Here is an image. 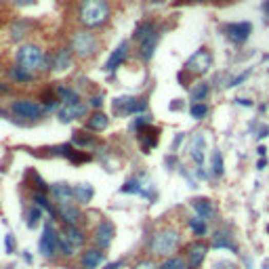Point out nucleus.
Segmentation results:
<instances>
[{"label": "nucleus", "mask_w": 269, "mask_h": 269, "mask_svg": "<svg viewBox=\"0 0 269 269\" xmlns=\"http://www.w3.org/2000/svg\"><path fill=\"white\" fill-rule=\"evenodd\" d=\"M109 17L107 0H84L80 7V24L86 28H99Z\"/></svg>", "instance_id": "1"}, {"label": "nucleus", "mask_w": 269, "mask_h": 269, "mask_svg": "<svg viewBox=\"0 0 269 269\" xmlns=\"http://www.w3.org/2000/svg\"><path fill=\"white\" fill-rule=\"evenodd\" d=\"M179 242H181V236L175 227H166V229H160L151 238V253L158 255V257H168L172 255L177 248H179Z\"/></svg>", "instance_id": "2"}, {"label": "nucleus", "mask_w": 269, "mask_h": 269, "mask_svg": "<svg viewBox=\"0 0 269 269\" xmlns=\"http://www.w3.org/2000/svg\"><path fill=\"white\" fill-rule=\"evenodd\" d=\"M17 65L24 67L26 72L34 74L36 70L44 65V53L36 47V44H24L19 51H17Z\"/></svg>", "instance_id": "3"}, {"label": "nucleus", "mask_w": 269, "mask_h": 269, "mask_svg": "<svg viewBox=\"0 0 269 269\" xmlns=\"http://www.w3.org/2000/svg\"><path fill=\"white\" fill-rule=\"evenodd\" d=\"M210 67H213V55L206 49L196 51L185 63V70L194 76H204L206 72H210Z\"/></svg>", "instance_id": "4"}, {"label": "nucleus", "mask_w": 269, "mask_h": 269, "mask_svg": "<svg viewBox=\"0 0 269 269\" xmlns=\"http://www.w3.org/2000/svg\"><path fill=\"white\" fill-rule=\"evenodd\" d=\"M223 34H225L227 40H232L234 44H244L253 34V24L251 21H236V24H227V26H223Z\"/></svg>", "instance_id": "5"}, {"label": "nucleus", "mask_w": 269, "mask_h": 269, "mask_svg": "<svg viewBox=\"0 0 269 269\" xmlns=\"http://www.w3.org/2000/svg\"><path fill=\"white\" fill-rule=\"evenodd\" d=\"M72 49L76 51L78 57H91V55H95V51H97V38H95L91 32H78V34L74 36Z\"/></svg>", "instance_id": "6"}, {"label": "nucleus", "mask_w": 269, "mask_h": 269, "mask_svg": "<svg viewBox=\"0 0 269 269\" xmlns=\"http://www.w3.org/2000/svg\"><path fill=\"white\" fill-rule=\"evenodd\" d=\"M59 251V234L53 229L51 223H47L42 229V236H40V253L42 257H55V253Z\"/></svg>", "instance_id": "7"}, {"label": "nucleus", "mask_w": 269, "mask_h": 269, "mask_svg": "<svg viewBox=\"0 0 269 269\" xmlns=\"http://www.w3.org/2000/svg\"><path fill=\"white\" fill-rule=\"evenodd\" d=\"M208 251H210V246H208L206 242H200V240H198V242H191V244L187 246V251H185L187 267H189V269H198L202 263H204Z\"/></svg>", "instance_id": "8"}, {"label": "nucleus", "mask_w": 269, "mask_h": 269, "mask_svg": "<svg viewBox=\"0 0 269 269\" xmlns=\"http://www.w3.org/2000/svg\"><path fill=\"white\" fill-rule=\"evenodd\" d=\"M13 111L19 116V118H28V120H36L44 114V107L36 101H30V99H19L13 103Z\"/></svg>", "instance_id": "9"}, {"label": "nucleus", "mask_w": 269, "mask_h": 269, "mask_svg": "<svg viewBox=\"0 0 269 269\" xmlns=\"http://www.w3.org/2000/svg\"><path fill=\"white\" fill-rule=\"evenodd\" d=\"M147 109V101L143 99H134V97H120L114 101V111L122 116H128V114H141V111Z\"/></svg>", "instance_id": "10"}, {"label": "nucleus", "mask_w": 269, "mask_h": 269, "mask_svg": "<svg viewBox=\"0 0 269 269\" xmlns=\"http://www.w3.org/2000/svg\"><path fill=\"white\" fill-rule=\"evenodd\" d=\"M210 246L213 248H217V251H229V253H234V255H238V244H236V240H234V236L227 232V229H217L215 234H213V240H210Z\"/></svg>", "instance_id": "11"}, {"label": "nucleus", "mask_w": 269, "mask_h": 269, "mask_svg": "<svg viewBox=\"0 0 269 269\" xmlns=\"http://www.w3.org/2000/svg\"><path fill=\"white\" fill-rule=\"evenodd\" d=\"M206 139L202 132H196L191 141H189V158L196 162V166H202L204 164V158H206Z\"/></svg>", "instance_id": "12"}, {"label": "nucleus", "mask_w": 269, "mask_h": 269, "mask_svg": "<svg viewBox=\"0 0 269 269\" xmlns=\"http://www.w3.org/2000/svg\"><path fill=\"white\" fill-rule=\"evenodd\" d=\"M86 109H88V103H84V101L63 105V107L59 109V120H61V122H70V120H74V118L84 116Z\"/></svg>", "instance_id": "13"}, {"label": "nucleus", "mask_w": 269, "mask_h": 269, "mask_svg": "<svg viewBox=\"0 0 269 269\" xmlns=\"http://www.w3.org/2000/svg\"><path fill=\"white\" fill-rule=\"evenodd\" d=\"M51 194H53V198H55V202H57L59 206L72 204V200H74V187L67 185V183H55V185H51Z\"/></svg>", "instance_id": "14"}, {"label": "nucleus", "mask_w": 269, "mask_h": 269, "mask_svg": "<svg viewBox=\"0 0 269 269\" xmlns=\"http://www.w3.org/2000/svg\"><path fill=\"white\" fill-rule=\"evenodd\" d=\"M114 236H116L114 225H111L109 221H101L99 227H97V232H95V242L101 246V248H107V246L114 242Z\"/></svg>", "instance_id": "15"}, {"label": "nucleus", "mask_w": 269, "mask_h": 269, "mask_svg": "<svg viewBox=\"0 0 269 269\" xmlns=\"http://www.w3.org/2000/svg\"><path fill=\"white\" fill-rule=\"evenodd\" d=\"M191 208H194V213L200 219H204L206 223L213 221V217H215V206H213V202L208 198H194L191 200Z\"/></svg>", "instance_id": "16"}, {"label": "nucleus", "mask_w": 269, "mask_h": 269, "mask_svg": "<svg viewBox=\"0 0 269 269\" xmlns=\"http://www.w3.org/2000/svg\"><path fill=\"white\" fill-rule=\"evenodd\" d=\"M126 49H128V42H120V47L114 49V53H111V57H109L107 63H105V70H107L109 74L116 72L118 67L122 65V61H124V57H126Z\"/></svg>", "instance_id": "17"}, {"label": "nucleus", "mask_w": 269, "mask_h": 269, "mask_svg": "<svg viewBox=\"0 0 269 269\" xmlns=\"http://www.w3.org/2000/svg\"><path fill=\"white\" fill-rule=\"evenodd\" d=\"M82 267L84 269H97L101 263H103V253L101 251H97V248H91V251H86L84 255H82Z\"/></svg>", "instance_id": "18"}, {"label": "nucleus", "mask_w": 269, "mask_h": 269, "mask_svg": "<svg viewBox=\"0 0 269 269\" xmlns=\"http://www.w3.org/2000/svg\"><path fill=\"white\" fill-rule=\"evenodd\" d=\"M59 217L61 221L65 223V225H76V223L80 221V210L72 204H67V206H59Z\"/></svg>", "instance_id": "19"}, {"label": "nucleus", "mask_w": 269, "mask_h": 269, "mask_svg": "<svg viewBox=\"0 0 269 269\" xmlns=\"http://www.w3.org/2000/svg\"><path fill=\"white\" fill-rule=\"evenodd\" d=\"M156 44H158V34H151V36H147L143 42H141V49H139V55H141V59L143 61H149L151 59V55H153V51H156Z\"/></svg>", "instance_id": "20"}, {"label": "nucleus", "mask_w": 269, "mask_h": 269, "mask_svg": "<svg viewBox=\"0 0 269 269\" xmlns=\"http://www.w3.org/2000/svg\"><path fill=\"white\" fill-rule=\"evenodd\" d=\"M139 137H141V147H143V151L147 153L156 143H158V130H156V128H143L141 130V134H139Z\"/></svg>", "instance_id": "21"}, {"label": "nucleus", "mask_w": 269, "mask_h": 269, "mask_svg": "<svg viewBox=\"0 0 269 269\" xmlns=\"http://www.w3.org/2000/svg\"><path fill=\"white\" fill-rule=\"evenodd\" d=\"M187 227L191 229V234H194L196 238H204V236H206V232H208L206 221H204V219H200L198 215L187 219Z\"/></svg>", "instance_id": "22"}, {"label": "nucleus", "mask_w": 269, "mask_h": 269, "mask_svg": "<svg viewBox=\"0 0 269 269\" xmlns=\"http://www.w3.org/2000/svg\"><path fill=\"white\" fill-rule=\"evenodd\" d=\"M93 187L88 183H80V185H74V200L80 202V204H86V202L93 200Z\"/></svg>", "instance_id": "23"}, {"label": "nucleus", "mask_w": 269, "mask_h": 269, "mask_svg": "<svg viewBox=\"0 0 269 269\" xmlns=\"http://www.w3.org/2000/svg\"><path fill=\"white\" fill-rule=\"evenodd\" d=\"M57 99L63 103V105H70V103H78V93L70 86H57Z\"/></svg>", "instance_id": "24"}, {"label": "nucleus", "mask_w": 269, "mask_h": 269, "mask_svg": "<svg viewBox=\"0 0 269 269\" xmlns=\"http://www.w3.org/2000/svg\"><path fill=\"white\" fill-rule=\"evenodd\" d=\"M70 61H72L70 49H61V51H57V55L53 57V63H55V70H57V72L67 70V67H70Z\"/></svg>", "instance_id": "25"}, {"label": "nucleus", "mask_w": 269, "mask_h": 269, "mask_svg": "<svg viewBox=\"0 0 269 269\" xmlns=\"http://www.w3.org/2000/svg\"><path fill=\"white\" fill-rule=\"evenodd\" d=\"M210 93V86L206 82H198L191 86V103H200V101H204Z\"/></svg>", "instance_id": "26"}, {"label": "nucleus", "mask_w": 269, "mask_h": 269, "mask_svg": "<svg viewBox=\"0 0 269 269\" xmlns=\"http://www.w3.org/2000/svg\"><path fill=\"white\" fill-rule=\"evenodd\" d=\"M63 234H65L67 240H70V242L76 246V248H80V246L84 244V234H82L76 225H65V232H63Z\"/></svg>", "instance_id": "27"}, {"label": "nucleus", "mask_w": 269, "mask_h": 269, "mask_svg": "<svg viewBox=\"0 0 269 269\" xmlns=\"http://www.w3.org/2000/svg\"><path fill=\"white\" fill-rule=\"evenodd\" d=\"M223 172H225V164H223V156L219 149L213 151V158H210V175L215 177H221Z\"/></svg>", "instance_id": "28"}, {"label": "nucleus", "mask_w": 269, "mask_h": 269, "mask_svg": "<svg viewBox=\"0 0 269 269\" xmlns=\"http://www.w3.org/2000/svg\"><path fill=\"white\" fill-rule=\"evenodd\" d=\"M156 32V26L151 24V21H143V24H139L137 26V30H134V40H139V42H143L147 36H151Z\"/></svg>", "instance_id": "29"}, {"label": "nucleus", "mask_w": 269, "mask_h": 269, "mask_svg": "<svg viewBox=\"0 0 269 269\" xmlns=\"http://www.w3.org/2000/svg\"><path fill=\"white\" fill-rule=\"evenodd\" d=\"M107 124H109V120H107L105 114H101V111H97V114H93L88 118V128L91 130H103V128H107Z\"/></svg>", "instance_id": "30"}, {"label": "nucleus", "mask_w": 269, "mask_h": 269, "mask_svg": "<svg viewBox=\"0 0 269 269\" xmlns=\"http://www.w3.org/2000/svg\"><path fill=\"white\" fill-rule=\"evenodd\" d=\"M160 269H189L187 267V261L183 257H168Z\"/></svg>", "instance_id": "31"}, {"label": "nucleus", "mask_w": 269, "mask_h": 269, "mask_svg": "<svg viewBox=\"0 0 269 269\" xmlns=\"http://www.w3.org/2000/svg\"><path fill=\"white\" fill-rule=\"evenodd\" d=\"M9 76L13 78V80H17V82H30L32 78H34V74H30V72H26L24 67H11L9 70Z\"/></svg>", "instance_id": "32"}, {"label": "nucleus", "mask_w": 269, "mask_h": 269, "mask_svg": "<svg viewBox=\"0 0 269 269\" xmlns=\"http://www.w3.org/2000/svg\"><path fill=\"white\" fill-rule=\"evenodd\" d=\"M34 206H38V208H44V210H47L51 217L55 215V210H53V206H51V202L47 200V196H44L42 191H36V194H34Z\"/></svg>", "instance_id": "33"}, {"label": "nucleus", "mask_w": 269, "mask_h": 269, "mask_svg": "<svg viewBox=\"0 0 269 269\" xmlns=\"http://www.w3.org/2000/svg\"><path fill=\"white\" fill-rule=\"evenodd\" d=\"M189 114H191V118L194 120H202L206 114H208V105L206 103H191V107H189Z\"/></svg>", "instance_id": "34"}, {"label": "nucleus", "mask_w": 269, "mask_h": 269, "mask_svg": "<svg viewBox=\"0 0 269 269\" xmlns=\"http://www.w3.org/2000/svg\"><path fill=\"white\" fill-rule=\"evenodd\" d=\"M59 251H61V255H65V257H72L74 251H76V246L65 238V234H59Z\"/></svg>", "instance_id": "35"}, {"label": "nucleus", "mask_w": 269, "mask_h": 269, "mask_svg": "<svg viewBox=\"0 0 269 269\" xmlns=\"http://www.w3.org/2000/svg\"><path fill=\"white\" fill-rule=\"evenodd\" d=\"M26 32H28V26L24 24V21H17V24L11 26V38L13 40H21L26 36Z\"/></svg>", "instance_id": "36"}, {"label": "nucleus", "mask_w": 269, "mask_h": 269, "mask_svg": "<svg viewBox=\"0 0 269 269\" xmlns=\"http://www.w3.org/2000/svg\"><path fill=\"white\" fill-rule=\"evenodd\" d=\"M151 124V118L149 116H137V118H134L132 120V130H143V128H147Z\"/></svg>", "instance_id": "37"}, {"label": "nucleus", "mask_w": 269, "mask_h": 269, "mask_svg": "<svg viewBox=\"0 0 269 269\" xmlns=\"http://www.w3.org/2000/svg\"><path fill=\"white\" fill-rule=\"evenodd\" d=\"M74 143L80 145V147H91L95 141H93L91 137H86V134L82 137V132H74Z\"/></svg>", "instance_id": "38"}, {"label": "nucleus", "mask_w": 269, "mask_h": 269, "mask_svg": "<svg viewBox=\"0 0 269 269\" xmlns=\"http://www.w3.org/2000/svg\"><path fill=\"white\" fill-rule=\"evenodd\" d=\"M38 221H40V208H38V206H34V208L30 210V215H28V227H30V229H34V227L38 225Z\"/></svg>", "instance_id": "39"}, {"label": "nucleus", "mask_w": 269, "mask_h": 269, "mask_svg": "<svg viewBox=\"0 0 269 269\" xmlns=\"http://www.w3.org/2000/svg\"><path fill=\"white\" fill-rule=\"evenodd\" d=\"M213 269H238V265L232 263V261H227V259H221V261L213 263Z\"/></svg>", "instance_id": "40"}, {"label": "nucleus", "mask_w": 269, "mask_h": 269, "mask_svg": "<svg viewBox=\"0 0 269 269\" xmlns=\"http://www.w3.org/2000/svg\"><path fill=\"white\" fill-rule=\"evenodd\" d=\"M70 160H72V162H76V164H78V162H88V160H91V156L84 153V151H82V153H78V151H74V149H72V153H70Z\"/></svg>", "instance_id": "41"}, {"label": "nucleus", "mask_w": 269, "mask_h": 269, "mask_svg": "<svg viewBox=\"0 0 269 269\" xmlns=\"http://www.w3.org/2000/svg\"><path fill=\"white\" fill-rule=\"evenodd\" d=\"M248 76H251V70H246L244 74H240V76H236L234 80H229V84H227V88H234V86H240V84H242V82H244L246 78H248Z\"/></svg>", "instance_id": "42"}, {"label": "nucleus", "mask_w": 269, "mask_h": 269, "mask_svg": "<svg viewBox=\"0 0 269 269\" xmlns=\"http://www.w3.org/2000/svg\"><path fill=\"white\" fill-rule=\"evenodd\" d=\"M134 269H156V265L151 261H141V263L134 265Z\"/></svg>", "instance_id": "43"}, {"label": "nucleus", "mask_w": 269, "mask_h": 269, "mask_svg": "<svg viewBox=\"0 0 269 269\" xmlns=\"http://www.w3.org/2000/svg\"><path fill=\"white\" fill-rule=\"evenodd\" d=\"M91 107H101L103 105V97L101 95H95V97H91V103H88Z\"/></svg>", "instance_id": "44"}, {"label": "nucleus", "mask_w": 269, "mask_h": 269, "mask_svg": "<svg viewBox=\"0 0 269 269\" xmlns=\"http://www.w3.org/2000/svg\"><path fill=\"white\" fill-rule=\"evenodd\" d=\"M5 246H7V253H13V236L11 234H7V238H5Z\"/></svg>", "instance_id": "45"}, {"label": "nucleus", "mask_w": 269, "mask_h": 269, "mask_svg": "<svg viewBox=\"0 0 269 269\" xmlns=\"http://www.w3.org/2000/svg\"><path fill=\"white\" fill-rule=\"evenodd\" d=\"M13 3H15L17 7H30V5L36 3V0H13Z\"/></svg>", "instance_id": "46"}, {"label": "nucleus", "mask_w": 269, "mask_h": 269, "mask_svg": "<svg viewBox=\"0 0 269 269\" xmlns=\"http://www.w3.org/2000/svg\"><path fill=\"white\" fill-rule=\"evenodd\" d=\"M259 139H265V137H269V126H263V128H259V134H257Z\"/></svg>", "instance_id": "47"}, {"label": "nucleus", "mask_w": 269, "mask_h": 269, "mask_svg": "<svg viewBox=\"0 0 269 269\" xmlns=\"http://www.w3.org/2000/svg\"><path fill=\"white\" fill-rule=\"evenodd\" d=\"M181 141H183V134H181V132H179V134H177V137H175V141H172V149H177L179 145H181Z\"/></svg>", "instance_id": "48"}, {"label": "nucleus", "mask_w": 269, "mask_h": 269, "mask_svg": "<svg viewBox=\"0 0 269 269\" xmlns=\"http://www.w3.org/2000/svg\"><path fill=\"white\" fill-rule=\"evenodd\" d=\"M238 105H244V107H253V101H251V99H244V97H240V99H238Z\"/></svg>", "instance_id": "49"}, {"label": "nucleus", "mask_w": 269, "mask_h": 269, "mask_svg": "<svg viewBox=\"0 0 269 269\" xmlns=\"http://www.w3.org/2000/svg\"><path fill=\"white\" fill-rule=\"evenodd\" d=\"M122 267V261H118V263H111V265H107L105 269H120Z\"/></svg>", "instance_id": "50"}, {"label": "nucleus", "mask_w": 269, "mask_h": 269, "mask_svg": "<svg viewBox=\"0 0 269 269\" xmlns=\"http://www.w3.org/2000/svg\"><path fill=\"white\" fill-rule=\"evenodd\" d=\"M261 9H263V13H265V15H269V0H265V3L261 5Z\"/></svg>", "instance_id": "51"}, {"label": "nucleus", "mask_w": 269, "mask_h": 269, "mask_svg": "<svg viewBox=\"0 0 269 269\" xmlns=\"http://www.w3.org/2000/svg\"><path fill=\"white\" fill-rule=\"evenodd\" d=\"M257 153H259V156H265V153H267V147H265V145H261V147L257 149Z\"/></svg>", "instance_id": "52"}, {"label": "nucleus", "mask_w": 269, "mask_h": 269, "mask_svg": "<svg viewBox=\"0 0 269 269\" xmlns=\"http://www.w3.org/2000/svg\"><path fill=\"white\" fill-rule=\"evenodd\" d=\"M265 164H267L265 160H259V164H257V168H259V170H263V166H265Z\"/></svg>", "instance_id": "53"}, {"label": "nucleus", "mask_w": 269, "mask_h": 269, "mask_svg": "<svg viewBox=\"0 0 269 269\" xmlns=\"http://www.w3.org/2000/svg\"><path fill=\"white\" fill-rule=\"evenodd\" d=\"M189 3H204V0H189Z\"/></svg>", "instance_id": "54"}, {"label": "nucleus", "mask_w": 269, "mask_h": 269, "mask_svg": "<svg viewBox=\"0 0 269 269\" xmlns=\"http://www.w3.org/2000/svg\"><path fill=\"white\" fill-rule=\"evenodd\" d=\"M0 3H3V0H0Z\"/></svg>", "instance_id": "55"}]
</instances>
